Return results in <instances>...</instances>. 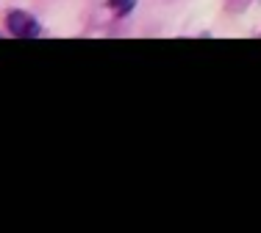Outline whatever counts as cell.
Listing matches in <instances>:
<instances>
[{"mask_svg":"<svg viewBox=\"0 0 261 233\" xmlns=\"http://www.w3.org/2000/svg\"><path fill=\"white\" fill-rule=\"evenodd\" d=\"M247 6H250V0H225V9L231 11V14H239V11H245Z\"/></svg>","mask_w":261,"mask_h":233,"instance_id":"obj_3","label":"cell"},{"mask_svg":"<svg viewBox=\"0 0 261 233\" xmlns=\"http://www.w3.org/2000/svg\"><path fill=\"white\" fill-rule=\"evenodd\" d=\"M6 31L11 36H20V39H39L42 36V25L36 17H31L28 11H20V9H11L6 14Z\"/></svg>","mask_w":261,"mask_h":233,"instance_id":"obj_1","label":"cell"},{"mask_svg":"<svg viewBox=\"0 0 261 233\" xmlns=\"http://www.w3.org/2000/svg\"><path fill=\"white\" fill-rule=\"evenodd\" d=\"M109 9L114 11L117 17H125L136 9V0H109Z\"/></svg>","mask_w":261,"mask_h":233,"instance_id":"obj_2","label":"cell"}]
</instances>
